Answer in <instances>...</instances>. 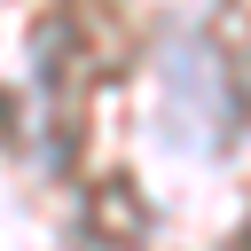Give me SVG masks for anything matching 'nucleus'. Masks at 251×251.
<instances>
[{
  "label": "nucleus",
  "instance_id": "obj_1",
  "mask_svg": "<svg viewBox=\"0 0 251 251\" xmlns=\"http://www.w3.org/2000/svg\"><path fill=\"white\" fill-rule=\"evenodd\" d=\"M235 102H227V63L212 55L204 31H180L165 47V141L180 149H227V126Z\"/></svg>",
  "mask_w": 251,
  "mask_h": 251
}]
</instances>
